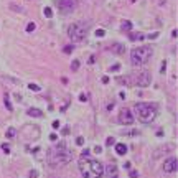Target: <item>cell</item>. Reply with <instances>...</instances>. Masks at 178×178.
Segmentation results:
<instances>
[{
  "instance_id": "6da1fadb",
  "label": "cell",
  "mask_w": 178,
  "mask_h": 178,
  "mask_svg": "<svg viewBox=\"0 0 178 178\" xmlns=\"http://www.w3.org/2000/svg\"><path fill=\"white\" fill-rule=\"evenodd\" d=\"M78 165H79V171H81L83 178H101L104 175V166L97 160L81 157Z\"/></svg>"
},
{
  "instance_id": "7a4b0ae2",
  "label": "cell",
  "mask_w": 178,
  "mask_h": 178,
  "mask_svg": "<svg viewBox=\"0 0 178 178\" xmlns=\"http://www.w3.org/2000/svg\"><path fill=\"white\" fill-rule=\"evenodd\" d=\"M73 160V153L71 150L60 143L58 147H53L48 150V163L51 166H63V165H68Z\"/></svg>"
},
{
  "instance_id": "3957f363",
  "label": "cell",
  "mask_w": 178,
  "mask_h": 178,
  "mask_svg": "<svg viewBox=\"0 0 178 178\" xmlns=\"http://www.w3.org/2000/svg\"><path fill=\"white\" fill-rule=\"evenodd\" d=\"M134 111L137 114V117H139V120L143 124H150L157 117V107L153 104H148V102H137Z\"/></svg>"
},
{
  "instance_id": "277c9868",
  "label": "cell",
  "mask_w": 178,
  "mask_h": 178,
  "mask_svg": "<svg viewBox=\"0 0 178 178\" xmlns=\"http://www.w3.org/2000/svg\"><path fill=\"white\" fill-rule=\"evenodd\" d=\"M152 56V48L150 46H139L130 51V63L132 66H143L150 60Z\"/></svg>"
},
{
  "instance_id": "5b68a950",
  "label": "cell",
  "mask_w": 178,
  "mask_h": 178,
  "mask_svg": "<svg viewBox=\"0 0 178 178\" xmlns=\"http://www.w3.org/2000/svg\"><path fill=\"white\" fill-rule=\"evenodd\" d=\"M88 30H89V23L88 22H76L73 23L70 28H68V36L71 38V41H83L88 35Z\"/></svg>"
},
{
  "instance_id": "8992f818",
  "label": "cell",
  "mask_w": 178,
  "mask_h": 178,
  "mask_svg": "<svg viewBox=\"0 0 178 178\" xmlns=\"http://www.w3.org/2000/svg\"><path fill=\"white\" fill-rule=\"evenodd\" d=\"M134 81L137 86H140V88H147V86H150V83H152V76L148 71H140L134 76Z\"/></svg>"
},
{
  "instance_id": "52a82bcc",
  "label": "cell",
  "mask_w": 178,
  "mask_h": 178,
  "mask_svg": "<svg viewBox=\"0 0 178 178\" xmlns=\"http://www.w3.org/2000/svg\"><path fill=\"white\" fill-rule=\"evenodd\" d=\"M78 7V0H58V8L63 13H71Z\"/></svg>"
},
{
  "instance_id": "ba28073f",
  "label": "cell",
  "mask_w": 178,
  "mask_h": 178,
  "mask_svg": "<svg viewBox=\"0 0 178 178\" xmlns=\"http://www.w3.org/2000/svg\"><path fill=\"white\" fill-rule=\"evenodd\" d=\"M119 122L124 124V125L134 124V114H132L130 109H122V111L119 112Z\"/></svg>"
},
{
  "instance_id": "9c48e42d",
  "label": "cell",
  "mask_w": 178,
  "mask_h": 178,
  "mask_svg": "<svg viewBox=\"0 0 178 178\" xmlns=\"http://www.w3.org/2000/svg\"><path fill=\"white\" fill-rule=\"evenodd\" d=\"M178 170V160L175 157H170L163 162V171L165 173H173Z\"/></svg>"
},
{
  "instance_id": "30bf717a",
  "label": "cell",
  "mask_w": 178,
  "mask_h": 178,
  "mask_svg": "<svg viewBox=\"0 0 178 178\" xmlns=\"http://www.w3.org/2000/svg\"><path fill=\"white\" fill-rule=\"evenodd\" d=\"M104 175H106L107 178H117V176H119L117 166L114 165V163H111V165H107V166H106V170H104Z\"/></svg>"
},
{
  "instance_id": "8fae6325",
  "label": "cell",
  "mask_w": 178,
  "mask_h": 178,
  "mask_svg": "<svg viewBox=\"0 0 178 178\" xmlns=\"http://www.w3.org/2000/svg\"><path fill=\"white\" fill-rule=\"evenodd\" d=\"M28 116H31V117H43V111H41V109H36V107H30V109H28Z\"/></svg>"
},
{
  "instance_id": "7c38bea8",
  "label": "cell",
  "mask_w": 178,
  "mask_h": 178,
  "mask_svg": "<svg viewBox=\"0 0 178 178\" xmlns=\"http://www.w3.org/2000/svg\"><path fill=\"white\" fill-rule=\"evenodd\" d=\"M116 145V153L117 155H125L127 153V145L125 143H114Z\"/></svg>"
},
{
  "instance_id": "4fadbf2b",
  "label": "cell",
  "mask_w": 178,
  "mask_h": 178,
  "mask_svg": "<svg viewBox=\"0 0 178 178\" xmlns=\"http://www.w3.org/2000/svg\"><path fill=\"white\" fill-rule=\"evenodd\" d=\"M3 104H5V107H7V111H10V112L13 111L12 102H10V94H8V93H5V96H3Z\"/></svg>"
},
{
  "instance_id": "5bb4252c",
  "label": "cell",
  "mask_w": 178,
  "mask_h": 178,
  "mask_svg": "<svg viewBox=\"0 0 178 178\" xmlns=\"http://www.w3.org/2000/svg\"><path fill=\"white\" fill-rule=\"evenodd\" d=\"M114 53H117V55H122L124 53V45H120V43H116V45H112V48H111Z\"/></svg>"
},
{
  "instance_id": "9a60e30c",
  "label": "cell",
  "mask_w": 178,
  "mask_h": 178,
  "mask_svg": "<svg viewBox=\"0 0 178 178\" xmlns=\"http://www.w3.org/2000/svg\"><path fill=\"white\" fill-rule=\"evenodd\" d=\"M15 135H17V129L15 127H10L7 132H5V137H7V139H13Z\"/></svg>"
},
{
  "instance_id": "2e32d148",
  "label": "cell",
  "mask_w": 178,
  "mask_h": 178,
  "mask_svg": "<svg viewBox=\"0 0 178 178\" xmlns=\"http://www.w3.org/2000/svg\"><path fill=\"white\" fill-rule=\"evenodd\" d=\"M120 28H122L124 31H130V30H132V23L125 20V22H122V26H120Z\"/></svg>"
},
{
  "instance_id": "e0dca14e",
  "label": "cell",
  "mask_w": 178,
  "mask_h": 178,
  "mask_svg": "<svg viewBox=\"0 0 178 178\" xmlns=\"http://www.w3.org/2000/svg\"><path fill=\"white\" fill-rule=\"evenodd\" d=\"M43 13H45V17H46V18H51V17H53V10H51L50 7H45Z\"/></svg>"
},
{
  "instance_id": "ac0fdd59",
  "label": "cell",
  "mask_w": 178,
  "mask_h": 178,
  "mask_svg": "<svg viewBox=\"0 0 178 178\" xmlns=\"http://www.w3.org/2000/svg\"><path fill=\"white\" fill-rule=\"evenodd\" d=\"M120 134H122V135H137L139 132H137V130H120Z\"/></svg>"
},
{
  "instance_id": "d6986e66",
  "label": "cell",
  "mask_w": 178,
  "mask_h": 178,
  "mask_svg": "<svg viewBox=\"0 0 178 178\" xmlns=\"http://www.w3.org/2000/svg\"><path fill=\"white\" fill-rule=\"evenodd\" d=\"M35 28H36V25L31 22V23H28V25H26V31H28V33H31V31H35Z\"/></svg>"
},
{
  "instance_id": "ffe728a7",
  "label": "cell",
  "mask_w": 178,
  "mask_h": 178,
  "mask_svg": "<svg viewBox=\"0 0 178 178\" xmlns=\"http://www.w3.org/2000/svg\"><path fill=\"white\" fill-rule=\"evenodd\" d=\"M71 70H73V71H78V70H79V61H78V60H74V61L71 63Z\"/></svg>"
},
{
  "instance_id": "44dd1931",
  "label": "cell",
  "mask_w": 178,
  "mask_h": 178,
  "mask_svg": "<svg viewBox=\"0 0 178 178\" xmlns=\"http://www.w3.org/2000/svg\"><path fill=\"white\" fill-rule=\"evenodd\" d=\"M28 89H30V91H35V93H36V91H40V86L38 84H28Z\"/></svg>"
},
{
  "instance_id": "7402d4cb",
  "label": "cell",
  "mask_w": 178,
  "mask_h": 178,
  "mask_svg": "<svg viewBox=\"0 0 178 178\" xmlns=\"http://www.w3.org/2000/svg\"><path fill=\"white\" fill-rule=\"evenodd\" d=\"M73 51H74V46H73V45H68V46H65V53L70 55V53H73Z\"/></svg>"
},
{
  "instance_id": "603a6c76",
  "label": "cell",
  "mask_w": 178,
  "mask_h": 178,
  "mask_svg": "<svg viewBox=\"0 0 178 178\" xmlns=\"http://www.w3.org/2000/svg\"><path fill=\"white\" fill-rule=\"evenodd\" d=\"M130 40H143L142 33H137V35H130Z\"/></svg>"
},
{
  "instance_id": "cb8c5ba5",
  "label": "cell",
  "mask_w": 178,
  "mask_h": 178,
  "mask_svg": "<svg viewBox=\"0 0 178 178\" xmlns=\"http://www.w3.org/2000/svg\"><path fill=\"white\" fill-rule=\"evenodd\" d=\"M114 143H116V140H114L112 137H109V139L106 140V145H107V147H111V145H114Z\"/></svg>"
},
{
  "instance_id": "d4e9b609",
  "label": "cell",
  "mask_w": 178,
  "mask_h": 178,
  "mask_svg": "<svg viewBox=\"0 0 178 178\" xmlns=\"http://www.w3.org/2000/svg\"><path fill=\"white\" fill-rule=\"evenodd\" d=\"M106 35V31L104 30H96V36H99V38H102Z\"/></svg>"
},
{
  "instance_id": "484cf974",
  "label": "cell",
  "mask_w": 178,
  "mask_h": 178,
  "mask_svg": "<svg viewBox=\"0 0 178 178\" xmlns=\"http://www.w3.org/2000/svg\"><path fill=\"white\" fill-rule=\"evenodd\" d=\"M79 101H81V102H88V94H81V96H79Z\"/></svg>"
},
{
  "instance_id": "4316f807",
  "label": "cell",
  "mask_w": 178,
  "mask_h": 178,
  "mask_svg": "<svg viewBox=\"0 0 178 178\" xmlns=\"http://www.w3.org/2000/svg\"><path fill=\"white\" fill-rule=\"evenodd\" d=\"M2 150H3L5 153H10V147L7 145V143H3V145H2Z\"/></svg>"
},
{
  "instance_id": "83f0119b",
  "label": "cell",
  "mask_w": 178,
  "mask_h": 178,
  "mask_svg": "<svg viewBox=\"0 0 178 178\" xmlns=\"http://www.w3.org/2000/svg\"><path fill=\"white\" fill-rule=\"evenodd\" d=\"M139 176V171H135V170H130V178H137Z\"/></svg>"
},
{
  "instance_id": "f1b7e54d",
  "label": "cell",
  "mask_w": 178,
  "mask_h": 178,
  "mask_svg": "<svg viewBox=\"0 0 178 178\" xmlns=\"http://www.w3.org/2000/svg\"><path fill=\"white\" fill-rule=\"evenodd\" d=\"M53 129H55V130L60 129V120H55V122H53Z\"/></svg>"
},
{
  "instance_id": "f546056e",
  "label": "cell",
  "mask_w": 178,
  "mask_h": 178,
  "mask_svg": "<svg viewBox=\"0 0 178 178\" xmlns=\"http://www.w3.org/2000/svg\"><path fill=\"white\" fill-rule=\"evenodd\" d=\"M76 143H78V145H83V143H84V139H83V137H78V139H76Z\"/></svg>"
},
{
  "instance_id": "4dcf8cb0",
  "label": "cell",
  "mask_w": 178,
  "mask_h": 178,
  "mask_svg": "<svg viewBox=\"0 0 178 178\" xmlns=\"http://www.w3.org/2000/svg\"><path fill=\"white\" fill-rule=\"evenodd\" d=\"M94 152H96V153H101V152H102V147L96 145V147H94Z\"/></svg>"
},
{
  "instance_id": "1f68e13d",
  "label": "cell",
  "mask_w": 178,
  "mask_h": 178,
  "mask_svg": "<svg viewBox=\"0 0 178 178\" xmlns=\"http://www.w3.org/2000/svg\"><path fill=\"white\" fill-rule=\"evenodd\" d=\"M111 71L114 73V71H119V65H114L112 68H111Z\"/></svg>"
},
{
  "instance_id": "d6a6232c",
  "label": "cell",
  "mask_w": 178,
  "mask_h": 178,
  "mask_svg": "<svg viewBox=\"0 0 178 178\" xmlns=\"http://www.w3.org/2000/svg\"><path fill=\"white\" fill-rule=\"evenodd\" d=\"M36 176H38V173H36V171H35V170H33V171H31V173H30V178H36Z\"/></svg>"
},
{
  "instance_id": "836d02e7",
  "label": "cell",
  "mask_w": 178,
  "mask_h": 178,
  "mask_svg": "<svg viewBox=\"0 0 178 178\" xmlns=\"http://www.w3.org/2000/svg\"><path fill=\"white\" fill-rule=\"evenodd\" d=\"M165 68H166V63L163 61V65H162V68H160V71H162V74L165 73Z\"/></svg>"
},
{
  "instance_id": "e575fe53",
  "label": "cell",
  "mask_w": 178,
  "mask_h": 178,
  "mask_svg": "<svg viewBox=\"0 0 178 178\" xmlns=\"http://www.w3.org/2000/svg\"><path fill=\"white\" fill-rule=\"evenodd\" d=\"M171 36L176 38V36H178V31H176V30H173V31H171Z\"/></svg>"
},
{
  "instance_id": "d590c367",
  "label": "cell",
  "mask_w": 178,
  "mask_h": 178,
  "mask_svg": "<svg viewBox=\"0 0 178 178\" xmlns=\"http://www.w3.org/2000/svg\"><path fill=\"white\" fill-rule=\"evenodd\" d=\"M102 83L107 84V83H109V78H107V76H104V78H102Z\"/></svg>"
},
{
  "instance_id": "8d00e7d4",
  "label": "cell",
  "mask_w": 178,
  "mask_h": 178,
  "mask_svg": "<svg viewBox=\"0 0 178 178\" xmlns=\"http://www.w3.org/2000/svg\"><path fill=\"white\" fill-rule=\"evenodd\" d=\"M88 155H89V150H88V148H86V150L83 152V157H88Z\"/></svg>"
},
{
  "instance_id": "74e56055",
  "label": "cell",
  "mask_w": 178,
  "mask_h": 178,
  "mask_svg": "<svg viewBox=\"0 0 178 178\" xmlns=\"http://www.w3.org/2000/svg\"><path fill=\"white\" fill-rule=\"evenodd\" d=\"M157 36H158V33H152V35L148 36V38H152V40H153V38H157Z\"/></svg>"
},
{
  "instance_id": "f35d334b",
  "label": "cell",
  "mask_w": 178,
  "mask_h": 178,
  "mask_svg": "<svg viewBox=\"0 0 178 178\" xmlns=\"http://www.w3.org/2000/svg\"><path fill=\"white\" fill-rule=\"evenodd\" d=\"M129 2H130V3H134V2H137V0H129Z\"/></svg>"
}]
</instances>
